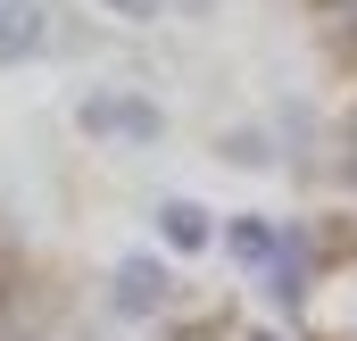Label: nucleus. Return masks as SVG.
<instances>
[{
	"label": "nucleus",
	"instance_id": "f8f14e48",
	"mask_svg": "<svg viewBox=\"0 0 357 341\" xmlns=\"http://www.w3.org/2000/svg\"><path fill=\"white\" fill-rule=\"evenodd\" d=\"M183 341H191V333H183Z\"/></svg>",
	"mask_w": 357,
	"mask_h": 341
},
{
	"label": "nucleus",
	"instance_id": "39448f33",
	"mask_svg": "<svg viewBox=\"0 0 357 341\" xmlns=\"http://www.w3.org/2000/svg\"><path fill=\"white\" fill-rule=\"evenodd\" d=\"M225 242H233V258H241V266H274V250H282V233H274L266 217H241Z\"/></svg>",
	"mask_w": 357,
	"mask_h": 341
},
{
	"label": "nucleus",
	"instance_id": "f257e3e1",
	"mask_svg": "<svg viewBox=\"0 0 357 341\" xmlns=\"http://www.w3.org/2000/svg\"><path fill=\"white\" fill-rule=\"evenodd\" d=\"M84 133H108V142H158L167 133V117H158V100H142V92H84Z\"/></svg>",
	"mask_w": 357,
	"mask_h": 341
},
{
	"label": "nucleus",
	"instance_id": "20e7f679",
	"mask_svg": "<svg viewBox=\"0 0 357 341\" xmlns=\"http://www.w3.org/2000/svg\"><path fill=\"white\" fill-rule=\"evenodd\" d=\"M158 233H167V250H208V217L191 200H167L158 208Z\"/></svg>",
	"mask_w": 357,
	"mask_h": 341
},
{
	"label": "nucleus",
	"instance_id": "7ed1b4c3",
	"mask_svg": "<svg viewBox=\"0 0 357 341\" xmlns=\"http://www.w3.org/2000/svg\"><path fill=\"white\" fill-rule=\"evenodd\" d=\"M42 34H50L42 0H0V67H25L42 50Z\"/></svg>",
	"mask_w": 357,
	"mask_h": 341
},
{
	"label": "nucleus",
	"instance_id": "f03ea898",
	"mask_svg": "<svg viewBox=\"0 0 357 341\" xmlns=\"http://www.w3.org/2000/svg\"><path fill=\"white\" fill-rule=\"evenodd\" d=\"M158 300H167V266L142 258V250L116 258V275H108V308H116V317H150Z\"/></svg>",
	"mask_w": 357,
	"mask_h": 341
},
{
	"label": "nucleus",
	"instance_id": "1a4fd4ad",
	"mask_svg": "<svg viewBox=\"0 0 357 341\" xmlns=\"http://www.w3.org/2000/svg\"><path fill=\"white\" fill-rule=\"evenodd\" d=\"M250 341H282V333H250Z\"/></svg>",
	"mask_w": 357,
	"mask_h": 341
},
{
	"label": "nucleus",
	"instance_id": "0eeeda50",
	"mask_svg": "<svg viewBox=\"0 0 357 341\" xmlns=\"http://www.w3.org/2000/svg\"><path fill=\"white\" fill-rule=\"evenodd\" d=\"M333 25H341V34L357 42V0H333Z\"/></svg>",
	"mask_w": 357,
	"mask_h": 341
},
{
	"label": "nucleus",
	"instance_id": "9d476101",
	"mask_svg": "<svg viewBox=\"0 0 357 341\" xmlns=\"http://www.w3.org/2000/svg\"><path fill=\"white\" fill-rule=\"evenodd\" d=\"M0 325H8V300H0Z\"/></svg>",
	"mask_w": 357,
	"mask_h": 341
},
{
	"label": "nucleus",
	"instance_id": "9b49d317",
	"mask_svg": "<svg viewBox=\"0 0 357 341\" xmlns=\"http://www.w3.org/2000/svg\"><path fill=\"white\" fill-rule=\"evenodd\" d=\"M191 8H208V0H191Z\"/></svg>",
	"mask_w": 357,
	"mask_h": 341
},
{
	"label": "nucleus",
	"instance_id": "423d86ee",
	"mask_svg": "<svg viewBox=\"0 0 357 341\" xmlns=\"http://www.w3.org/2000/svg\"><path fill=\"white\" fill-rule=\"evenodd\" d=\"M158 8H167V0H108V17H125V25H150Z\"/></svg>",
	"mask_w": 357,
	"mask_h": 341
},
{
	"label": "nucleus",
	"instance_id": "6e6552de",
	"mask_svg": "<svg viewBox=\"0 0 357 341\" xmlns=\"http://www.w3.org/2000/svg\"><path fill=\"white\" fill-rule=\"evenodd\" d=\"M349 175H357V117H349Z\"/></svg>",
	"mask_w": 357,
	"mask_h": 341
}]
</instances>
